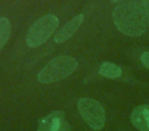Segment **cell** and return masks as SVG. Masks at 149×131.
<instances>
[{
  "instance_id": "30bf717a",
  "label": "cell",
  "mask_w": 149,
  "mask_h": 131,
  "mask_svg": "<svg viewBox=\"0 0 149 131\" xmlns=\"http://www.w3.org/2000/svg\"><path fill=\"white\" fill-rule=\"evenodd\" d=\"M140 60L142 62V64L144 66L146 69L149 70V51H145L142 53L140 57Z\"/></svg>"
},
{
  "instance_id": "5b68a950",
  "label": "cell",
  "mask_w": 149,
  "mask_h": 131,
  "mask_svg": "<svg viewBox=\"0 0 149 131\" xmlns=\"http://www.w3.org/2000/svg\"><path fill=\"white\" fill-rule=\"evenodd\" d=\"M38 131H70V127L64 112L53 111L39 121Z\"/></svg>"
},
{
  "instance_id": "52a82bcc",
  "label": "cell",
  "mask_w": 149,
  "mask_h": 131,
  "mask_svg": "<svg viewBox=\"0 0 149 131\" xmlns=\"http://www.w3.org/2000/svg\"><path fill=\"white\" fill-rule=\"evenodd\" d=\"M131 122L139 131H149V104H140L131 113Z\"/></svg>"
},
{
  "instance_id": "8fae6325",
  "label": "cell",
  "mask_w": 149,
  "mask_h": 131,
  "mask_svg": "<svg viewBox=\"0 0 149 131\" xmlns=\"http://www.w3.org/2000/svg\"><path fill=\"white\" fill-rule=\"evenodd\" d=\"M142 2L145 8V13H146L147 25H148V27H149V0H142Z\"/></svg>"
},
{
  "instance_id": "277c9868",
  "label": "cell",
  "mask_w": 149,
  "mask_h": 131,
  "mask_svg": "<svg viewBox=\"0 0 149 131\" xmlns=\"http://www.w3.org/2000/svg\"><path fill=\"white\" fill-rule=\"evenodd\" d=\"M78 110L83 119L94 130H100L105 124V111L93 98L83 97L78 102Z\"/></svg>"
},
{
  "instance_id": "7a4b0ae2",
  "label": "cell",
  "mask_w": 149,
  "mask_h": 131,
  "mask_svg": "<svg viewBox=\"0 0 149 131\" xmlns=\"http://www.w3.org/2000/svg\"><path fill=\"white\" fill-rule=\"evenodd\" d=\"M78 67V62L72 56L60 55L51 60L38 74V81L43 84L57 82L70 76Z\"/></svg>"
},
{
  "instance_id": "3957f363",
  "label": "cell",
  "mask_w": 149,
  "mask_h": 131,
  "mask_svg": "<svg viewBox=\"0 0 149 131\" xmlns=\"http://www.w3.org/2000/svg\"><path fill=\"white\" fill-rule=\"evenodd\" d=\"M59 21L54 15H45L38 19L30 27L27 34V44L30 47H38L48 40L55 32Z\"/></svg>"
},
{
  "instance_id": "7c38bea8",
  "label": "cell",
  "mask_w": 149,
  "mask_h": 131,
  "mask_svg": "<svg viewBox=\"0 0 149 131\" xmlns=\"http://www.w3.org/2000/svg\"><path fill=\"white\" fill-rule=\"evenodd\" d=\"M112 3H118V4H122V3H128V2H134V1H138V0H110Z\"/></svg>"
},
{
  "instance_id": "ba28073f",
  "label": "cell",
  "mask_w": 149,
  "mask_h": 131,
  "mask_svg": "<svg viewBox=\"0 0 149 131\" xmlns=\"http://www.w3.org/2000/svg\"><path fill=\"white\" fill-rule=\"evenodd\" d=\"M99 74L109 79H116L122 75V69L112 62H103L99 68Z\"/></svg>"
},
{
  "instance_id": "8992f818",
  "label": "cell",
  "mask_w": 149,
  "mask_h": 131,
  "mask_svg": "<svg viewBox=\"0 0 149 131\" xmlns=\"http://www.w3.org/2000/svg\"><path fill=\"white\" fill-rule=\"evenodd\" d=\"M84 22V15H79L77 17H74L70 21H68L64 26H62L57 32H56L55 36H54L53 40L55 43H63L68 39H70L72 35H74L77 30L80 28V26L83 24Z\"/></svg>"
},
{
  "instance_id": "9c48e42d",
  "label": "cell",
  "mask_w": 149,
  "mask_h": 131,
  "mask_svg": "<svg viewBox=\"0 0 149 131\" xmlns=\"http://www.w3.org/2000/svg\"><path fill=\"white\" fill-rule=\"evenodd\" d=\"M11 32L10 22L4 17H0V50L6 44Z\"/></svg>"
},
{
  "instance_id": "6da1fadb",
  "label": "cell",
  "mask_w": 149,
  "mask_h": 131,
  "mask_svg": "<svg viewBox=\"0 0 149 131\" xmlns=\"http://www.w3.org/2000/svg\"><path fill=\"white\" fill-rule=\"evenodd\" d=\"M112 19L116 28L128 36H141L148 27L142 0L118 4L113 9Z\"/></svg>"
}]
</instances>
